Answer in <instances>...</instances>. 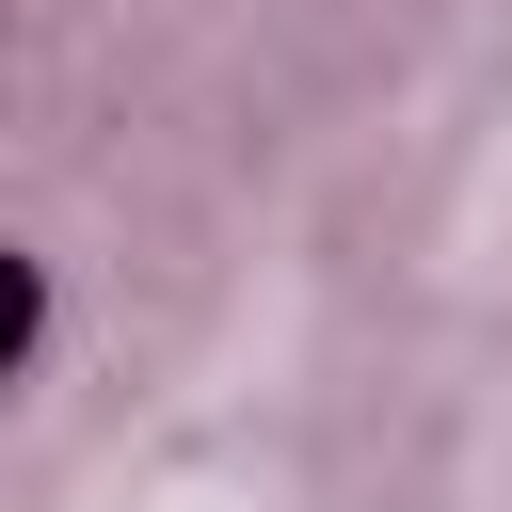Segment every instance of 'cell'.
I'll use <instances>...</instances> for the list:
<instances>
[{"instance_id":"cell-1","label":"cell","mask_w":512,"mask_h":512,"mask_svg":"<svg viewBox=\"0 0 512 512\" xmlns=\"http://www.w3.org/2000/svg\"><path fill=\"white\" fill-rule=\"evenodd\" d=\"M32 336H48V272H32V256H0V384L32 368Z\"/></svg>"}]
</instances>
